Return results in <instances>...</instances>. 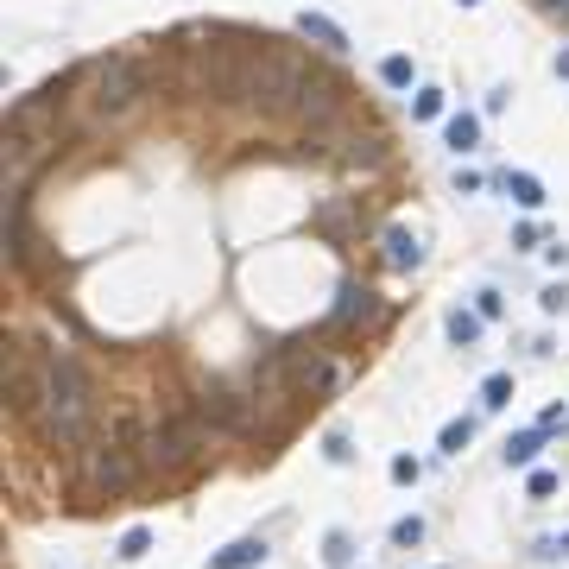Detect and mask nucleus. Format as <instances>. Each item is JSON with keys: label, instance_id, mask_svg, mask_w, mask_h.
Segmentation results:
<instances>
[{"label": "nucleus", "instance_id": "obj_1", "mask_svg": "<svg viewBox=\"0 0 569 569\" xmlns=\"http://www.w3.org/2000/svg\"><path fill=\"white\" fill-rule=\"evenodd\" d=\"M38 361H45V374H38V418H32V424H38L45 443L70 449V443L89 436L95 386H89V374H83V361H76L70 348H45V342H38Z\"/></svg>", "mask_w": 569, "mask_h": 569}, {"label": "nucleus", "instance_id": "obj_2", "mask_svg": "<svg viewBox=\"0 0 569 569\" xmlns=\"http://www.w3.org/2000/svg\"><path fill=\"white\" fill-rule=\"evenodd\" d=\"M316 76H323V70H316L310 51L279 45V38H260L254 57H247V70H241L235 102H247V108H260L266 121H279V115H297V108H304V95H310Z\"/></svg>", "mask_w": 569, "mask_h": 569}, {"label": "nucleus", "instance_id": "obj_3", "mask_svg": "<svg viewBox=\"0 0 569 569\" xmlns=\"http://www.w3.org/2000/svg\"><path fill=\"white\" fill-rule=\"evenodd\" d=\"M152 83H165V70L145 51H108L89 64V115L95 121H121L140 108V95H152Z\"/></svg>", "mask_w": 569, "mask_h": 569}, {"label": "nucleus", "instance_id": "obj_4", "mask_svg": "<svg viewBox=\"0 0 569 569\" xmlns=\"http://www.w3.org/2000/svg\"><path fill=\"white\" fill-rule=\"evenodd\" d=\"M140 474H145L140 449L121 443V436H102V443L83 449V494H89V500H121Z\"/></svg>", "mask_w": 569, "mask_h": 569}, {"label": "nucleus", "instance_id": "obj_5", "mask_svg": "<svg viewBox=\"0 0 569 569\" xmlns=\"http://www.w3.org/2000/svg\"><path fill=\"white\" fill-rule=\"evenodd\" d=\"M38 374H45L38 342H6V405L19 418H38Z\"/></svg>", "mask_w": 569, "mask_h": 569}, {"label": "nucleus", "instance_id": "obj_6", "mask_svg": "<svg viewBox=\"0 0 569 569\" xmlns=\"http://www.w3.org/2000/svg\"><path fill=\"white\" fill-rule=\"evenodd\" d=\"M196 412H203V424H215V430H235V436H260V393L247 399V393L209 386V393L196 399Z\"/></svg>", "mask_w": 569, "mask_h": 569}, {"label": "nucleus", "instance_id": "obj_7", "mask_svg": "<svg viewBox=\"0 0 569 569\" xmlns=\"http://www.w3.org/2000/svg\"><path fill=\"white\" fill-rule=\"evenodd\" d=\"M323 158H335V165H348V171H374V165H386V140L380 134H361V127H342V134H310Z\"/></svg>", "mask_w": 569, "mask_h": 569}, {"label": "nucleus", "instance_id": "obj_8", "mask_svg": "<svg viewBox=\"0 0 569 569\" xmlns=\"http://www.w3.org/2000/svg\"><path fill=\"white\" fill-rule=\"evenodd\" d=\"M304 121H310V134H329L342 115H348V89L335 83V76H316L310 83V95H304V108H297Z\"/></svg>", "mask_w": 569, "mask_h": 569}, {"label": "nucleus", "instance_id": "obj_9", "mask_svg": "<svg viewBox=\"0 0 569 569\" xmlns=\"http://www.w3.org/2000/svg\"><path fill=\"white\" fill-rule=\"evenodd\" d=\"M367 329V323H380V297L367 291V284H342V297H335V310H329V329Z\"/></svg>", "mask_w": 569, "mask_h": 569}, {"label": "nucleus", "instance_id": "obj_10", "mask_svg": "<svg viewBox=\"0 0 569 569\" xmlns=\"http://www.w3.org/2000/svg\"><path fill=\"white\" fill-rule=\"evenodd\" d=\"M380 260H386L393 273H418V266H424V241H418L412 228H386V235H380Z\"/></svg>", "mask_w": 569, "mask_h": 569}, {"label": "nucleus", "instance_id": "obj_11", "mask_svg": "<svg viewBox=\"0 0 569 569\" xmlns=\"http://www.w3.org/2000/svg\"><path fill=\"white\" fill-rule=\"evenodd\" d=\"M297 38H310V45H316V51H329V57H342V51H348V32H342L329 13H310V6L297 13Z\"/></svg>", "mask_w": 569, "mask_h": 569}, {"label": "nucleus", "instance_id": "obj_12", "mask_svg": "<svg viewBox=\"0 0 569 569\" xmlns=\"http://www.w3.org/2000/svg\"><path fill=\"white\" fill-rule=\"evenodd\" d=\"M443 140H449V152H455V158H462V152H474V145H481V115L455 108V115L443 121Z\"/></svg>", "mask_w": 569, "mask_h": 569}, {"label": "nucleus", "instance_id": "obj_13", "mask_svg": "<svg viewBox=\"0 0 569 569\" xmlns=\"http://www.w3.org/2000/svg\"><path fill=\"white\" fill-rule=\"evenodd\" d=\"M494 184H500V190H506V196H513L519 209H544V184H538L532 171H500Z\"/></svg>", "mask_w": 569, "mask_h": 569}, {"label": "nucleus", "instance_id": "obj_14", "mask_svg": "<svg viewBox=\"0 0 569 569\" xmlns=\"http://www.w3.org/2000/svg\"><path fill=\"white\" fill-rule=\"evenodd\" d=\"M254 564H266V538H235L228 551L209 557V569H254Z\"/></svg>", "mask_w": 569, "mask_h": 569}, {"label": "nucleus", "instance_id": "obj_15", "mask_svg": "<svg viewBox=\"0 0 569 569\" xmlns=\"http://www.w3.org/2000/svg\"><path fill=\"white\" fill-rule=\"evenodd\" d=\"M443 329H449V342H455V348H474V342H481V329H487V316H481V310H462V304H455V310L443 316Z\"/></svg>", "mask_w": 569, "mask_h": 569}, {"label": "nucleus", "instance_id": "obj_16", "mask_svg": "<svg viewBox=\"0 0 569 569\" xmlns=\"http://www.w3.org/2000/svg\"><path fill=\"white\" fill-rule=\"evenodd\" d=\"M538 449H544V430H513L506 436V468H532Z\"/></svg>", "mask_w": 569, "mask_h": 569}, {"label": "nucleus", "instance_id": "obj_17", "mask_svg": "<svg viewBox=\"0 0 569 569\" xmlns=\"http://www.w3.org/2000/svg\"><path fill=\"white\" fill-rule=\"evenodd\" d=\"M380 83H386V89H412V83H418V64H412L405 51H386V57H380Z\"/></svg>", "mask_w": 569, "mask_h": 569}, {"label": "nucleus", "instance_id": "obj_18", "mask_svg": "<svg viewBox=\"0 0 569 569\" xmlns=\"http://www.w3.org/2000/svg\"><path fill=\"white\" fill-rule=\"evenodd\" d=\"M310 222H316V235H348V228H354V209H348V203H329V209H316Z\"/></svg>", "mask_w": 569, "mask_h": 569}, {"label": "nucleus", "instance_id": "obj_19", "mask_svg": "<svg viewBox=\"0 0 569 569\" xmlns=\"http://www.w3.org/2000/svg\"><path fill=\"white\" fill-rule=\"evenodd\" d=\"M481 405H487V412H506V405H513V374H487V380H481Z\"/></svg>", "mask_w": 569, "mask_h": 569}, {"label": "nucleus", "instance_id": "obj_20", "mask_svg": "<svg viewBox=\"0 0 569 569\" xmlns=\"http://www.w3.org/2000/svg\"><path fill=\"white\" fill-rule=\"evenodd\" d=\"M323 564L329 569H354V538H348V532H329V538H323Z\"/></svg>", "mask_w": 569, "mask_h": 569}, {"label": "nucleus", "instance_id": "obj_21", "mask_svg": "<svg viewBox=\"0 0 569 569\" xmlns=\"http://www.w3.org/2000/svg\"><path fill=\"white\" fill-rule=\"evenodd\" d=\"M474 443V418H455V424H443V455H462Z\"/></svg>", "mask_w": 569, "mask_h": 569}, {"label": "nucleus", "instance_id": "obj_22", "mask_svg": "<svg viewBox=\"0 0 569 569\" xmlns=\"http://www.w3.org/2000/svg\"><path fill=\"white\" fill-rule=\"evenodd\" d=\"M393 544H399V551H412V544H424V519H418V513H405V519L393 525Z\"/></svg>", "mask_w": 569, "mask_h": 569}, {"label": "nucleus", "instance_id": "obj_23", "mask_svg": "<svg viewBox=\"0 0 569 569\" xmlns=\"http://www.w3.org/2000/svg\"><path fill=\"white\" fill-rule=\"evenodd\" d=\"M538 310H544V316H564V310H569V284L551 279L544 291H538Z\"/></svg>", "mask_w": 569, "mask_h": 569}, {"label": "nucleus", "instance_id": "obj_24", "mask_svg": "<svg viewBox=\"0 0 569 569\" xmlns=\"http://www.w3.org/2000/svg\"><path fill=\"white\" fill-rule=\"evenodd\" d=\"M436 115H443V95H436V89H418V95H412V121H436Z\"/></svg>", "mask_w": 569, "mask_h": 569}, {"label": "nucleus", "instance_id": "obj_25", "mask_svg": "<svg viewBox=\"0 0 569 569\" xmlns=\"http://www.w3.org/2000/svg\"><path fill=\"white\" fill-rule=\"evenodd\" d=\"M145 551H152V532H145V525H134V532L121 538V557H127V564H140Z\"/></svg>", "mask_w": 569, "mask_h": 569}, {"label": "nucleus", "instance_id": "obj_26", "mask_svg": "<svg viewBox=\"0 0 569 569\" xmlns=\"http://www.w3.org/2000/svg\"><path fill=\"white\" fill-rule=\"evenodd\" d=\"M418 474H424L418 455H393V481H399V487H418Z\"/></svg>", "mask_w": 569, "mask_h": 569}, {"label": "nucleus", "instance_id": "obj_27", "mask_svg": "<svg viewBox=\"0 0 569 569\" xmlns=\"http://www.w3.org/2000/svg\"><path fill=\"white\" fill-rule=\"evenodd\" d=\"M474 310H481V316H487V323H494V316H500V310H506V297H500V291H494V284H481V291H474Z\"/></svg>", "mask_w": 569, "mask_h": 569}, {"label": "nucleus", "instance_id": "obj_28", "mask_svg": "<svg viewBox=\"0 0 569 569\" xmlns=\"http://www.w3.org/2000/svg\"><path fill=\"white\" fill-rule=\"evenodd\" d=\"M323 455H329V462H348L354 449H348V436H342V430H329V436H323Z\"/></svg>", "mask_w": 569, "mask_h": 569}, {"label": "nucleus", "instance_id": "obj_29", "mask_svg": "<svg viewBox=\"0 0 569 569\" xmlns=\"http://www.w3.org/2000/svg\"><path fill=\"white\" fill-rule=\"evenodd\" d=\"M557 494V474L551 468H532V500H551Z\"/></svg>", "mask_w": 569, "mask_h": 569}, {"label": "nucleus", "instance_id": "obj_30", "mask_svg": "<svg viewBox=\"0 0 569 569\" xmlns=\"http://www.w3.org/2000/svg\"><path fill=\"white\" fill-rule=\"evenodd\" d=\"M538 557H569V532H557V538H538Z\"/></svg>", "mask_w": 569, "mask_h": 569}, {"label": "nucleus", "instance_id": "obj_31", "mask_svg": "<svg viewBox=\"0 0 569 569\" xmlns=\"http://www.w3.org/2000/svg\"><path fill=\"white\" fill-rule=\"evenodd\" d=\"M513 247H538V222H519L513 228Z\"/></svg>", "mask_w": 569, "mask_h": 569}, {"label": "nucleus", "instance_id": "obj_32", "mask_svg": "<svg viewBox=\"0 0 569 569\" xmlns=\"http://www.w3.org/2000/svg\"><path fill=\"white\" fill-rule=\"evenodd\" d=\"M538 13H544V19H564V25H569V0H538Z\"/></svg>", "mask_w": 569, "mask_h": 569}, {"label": "nucleus", "instance_id": "obj_33", "mask_svg": "<svg viewBox=\"0 0 569 569\" xmlns=\"http://www.w3.org/2000/svg\"><path fill=\"white\" fill-rule=\"evenodd\" d=\"M551 70H557V76H564V83H569V45H564V51H557V57H551Z\"/></svg>", "mask_w": 569, "mask_h": 569}, {"label": "nucleus", "instance_id": "obj_34", "mask_svg": "<svg viewBox=\"0 0 569 569\" xmlns=\"http://www.w3.org/2000/svg\"><path fill=\"white\" fill-rule=\"evenodd\" d=\"M462 6H481V0H462Z\"/></svg>", "mask_w": 569, "mask_h": 569}, {"label": "nucleus", "instance_id": "obj_35", "mask_svg": "<svg viewBox=\"0 0 569 569\" xmlns=\"http://www.w3.org/2000/svg\"><path fill=\"white\" fill-rule=\"evenodd\" d=\"M436 569H443V564H436Z\"/></svg>", "mask_w": 569, "mask_h": 569}]
</instances>
